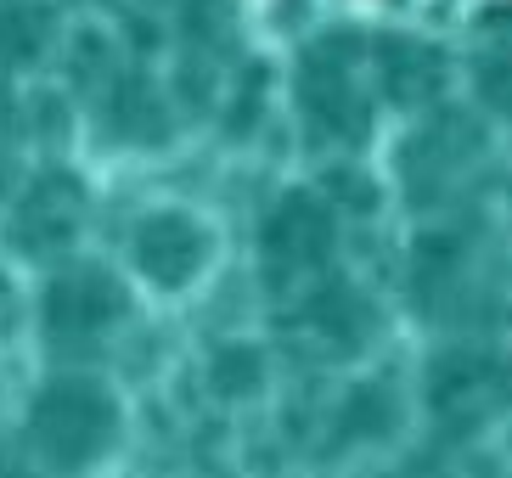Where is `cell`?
I'll return each mask as SVG.
<instances>
[{"label": "cell", "instance_id": "obj_1", "mask_svg": "<svg viewBox=\"0 0 512 478\" xmlns=\"http://www.w3.org/2000/svg\"><path fill=\"white\" fill-rule=\"evenodd\" d=\"M23 439L40 467H57V473L102 467L124 445V400L96 366H57L29 394Z\"/></svg>", "mask_w": 512, "mask_h": 478}, {"label": "cell", "instance_id": "obj_2", "mask_svg": "<svg viewBox=\"0 0 512 478\" xmlns=\"http://www.w3.org/2000/svg\"><path fill=\"white\" fill-rule=\"evenodd\" d=\"M130 287H136L130 276L107 265H57L34 304L46 349L62 366H96V355H107L130 332V315H136Z\"/></svg>", "mask_w": 512, "mask_h": 478}, {"label": "cell", "instance_id": "obj_3", "mask_svg": "<svg viewBox=\"0 0 512 478\" xmlns=\"http://www.w3.org/2000/svg\"><path fill=\"white\" fill-rule=\"evenodd\" d=\"M220 265V231L186 203H158L136 214L130 237H124V276L158 299H186L209 282Z\"/></svg>", "mask_w": 512, "mask_h": 478}, {"label": "cell", "instance_id": "obj_4", "mask_svg": "<svg viewBox=\"0 0 512 478\" xmlns=\"http://www.w3.org/2000/svg\"><path fill=\"white\" fill-rule=\"evenodd\" d=\"M422 411L434 417V428H451V434L490 428L512 411V360L484 344H456L434 355L422 377Z\"/></svg>", "mask_w": 512, "mask_h": 478}, {"label": "cell", "instance_id": "obj_5", "mask_svg": "<svg viewBox=\"0 0 512 478\" xmlns=\"http://www.w3.org/2000/svg\"><path fill=\"white\" fill-rule=\"evenodd\" d=\"M85 209H91L85 180L62 175V169L34 175V180L17 186L12 209H6V237H12V248L23 259H40V265L68 259L79 231H85Z\"/></svg>", "mask_w": 512, "mask_h": 478}, {"label": "cell", "instance_id": "obj_6", "mask_svg": "<svg viewBox=\"0 0 512 478\" xmlns=\"http://www.w3.org/2000/svg\"><path fill=\"white\" fill-rule=\"evenodd\" d=\"M332 209L310 192H287L271 214H265V231H259V254L271 259L287 276H321L332 259Z\"/></svg>", "mask_w": 512, "mask_h": 478}, {"label": "cell", "instance_id": "obj_7", "mask_svg": "<svg viewBox=\"0 0 512 478\" xmlns=\"http://www.w3.org/2000/svg\"><path fill=\"white\" fill-rule=\"evenodd\" d=\"M299 321L304 332H321L332 338V355H355L366 344V332H372V310L355 287H338V282H321L310 299L299 304Z\"/></svg>", "mask_w": 512, "mask_h": 478}, {"label": "cell", "instance_id": "obj_8", "mask_svg": "<svg viewBox=\"0 0 512 478\" xmlns=\"http://www.w3.org/2000/svg\"><path fill=\"white\" fill-rule=\"evenodd\" d=\"M51 51V17L46 6H29V0H12L0 6V68L6 74H23Z\"/></svg>", "mask_w": 512, "mask_h": 478}, {"label": "cell", "instance_id": "obj_9", "mask_svg": "<svg viewBox=\"0 0 512 478\" xmlns=\"http://www.w3.org/2000/svg\"><path fill=\"white\" fill-rule=\"evenodd\" d=\"M209 394L226 405H248L265 394V355L254 344H220L209 355Z\"/></svg>", "mask_w": 512, "mask_h": 478}, {"label": "cell", "instance_id": "obj_10", "mask_svg": "<svg viewBox=\"0 0 512 478\" xmlns=\"http://www.w3.org/2000/svg\"><path fill=\"white\" fill-rule=\"evenodd\" d=\"M479 102L512 119V57H490L479 68Z\"/></svg>", "mask_w": 512, "mask_h": 478}, {"label": "cell", "instance_id": "obj_11", "mask_svg": "<svg viewBox=\"0 0 512 478\" xmlns=\"http://www.w3.org/2000/svg\"><path fill=\"white\" fill-rule=\"evenodd\" d=\"M23 327V287L12 282V270L0 265V344Z\"/></svg>", "mask_w": 512, "mask_h": 478}, {"label": "cell", "instance_id": "obj_12", "mask_svg": "<svg viewBox=\"0 0 512 478\" xmlns=\"http://www.w3.org/2000/svg\"><path fill=\"white\" fill-rule=\"evenodd\" d=\"M17 186H23V169H17V158L6 147H0V214L12 209V197H17Z\"/></svg>", "mask_w": 512, "mask_h": 478}]
</instances>
